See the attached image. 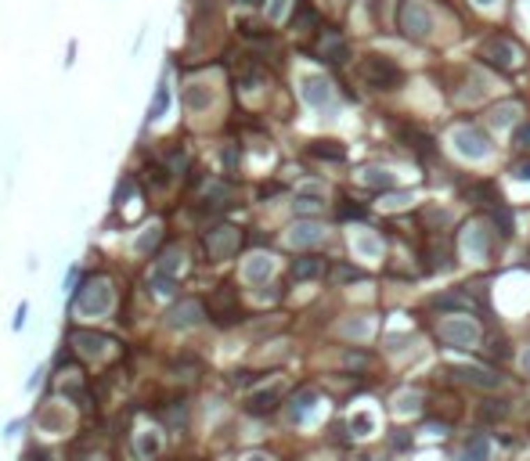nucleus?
Wrapping results in <instances>:
<instances>
[{"label": "nucleus", "mask_w": 530, "mask_h": 461, "mask_svg": "<svg viewBox=\"0 0 530 461\" xmlns=\"http://www.w3.org/2000/svg\"><path fill=\"white\" fill-rule=\"evenodd\" d=\"M112 281L105 278V274H98V278H91L87 285H83L80 292H76V313H83V318H101V313H109V306H112Z\"/></svg>", "instance_id": "obj_1"}, {"label": "nucleus", "mask_w": 530, "mask_h": 461, "mask_svg": "<svg viewBox=\"0 0 530 461\" xmlns=\"http://www.w3.org/2000/svg\"><path fill=\"white\" fill-rule=\"evenodd\" d=\"M357 72H361V79L368 83V87H375V91H397L400 79H404V76H400V69L393 65L390 58H379V54L361 58Z\"/></svg>", "instance_id": "obj_2"}, {"label": "nucleus", "mask_w": 530, "mask_h": 461, "mask_svg": "<svg viewBox=\"0 0 530 461\" xmlns=\"http://www.w3.org/2000/svg\"><path fill=\"white\" fill-rule=\"evenodd\" d=\"M397 26H400V33L411 36V40H426L433 33V15L426 11L422 0H404L400 11H397Z\"/></svg>", "instance_id": "obj_3"}, {"label": "nucleus", "mask_w": 530, "mask_h": 461, "mask_svg": "<svg viewBox=\"0 0 530 461\" xmlns=\"http://www.w3.org/2000/svg\"><path fill=\"white\" fill-rule=\"evenodd\" d=\"M202 245H206L209 260H231V256L238 253V245H242V230L231 227V224H220V227H213V230H206Z\"/></svg>", "instance_id": "obj_4"}, {"label": "nucleus", "mask_w": 530, "mask_h": 461, "mask_svg": "<svg viewBox=\"0 0 530 461\" xmlns=\"http://www.w3.org/2000/svg\"><path fill=\"white\" fill-rule=\"evenodd\" d=\"M440 339L455 350H469L480 343V328L469 318H448V321H440Z\"/></svg>", "instance_id": "obj_5"}, {"label": "nucleus", "mask_w": 530, "mask_h": 461, "mask_svg": "<svg viewBox=\"0 0 530 461\" xmlns=\"http://www.w3.org/2000/svg\"><path fill=\"white\" fill-rule=\"evenodd\" d=\"M451 144H455V152L462 159H469V162H480V159L491 155V144H487V137L476 127H458L451 134Z\"/></svg>", "instance_id": "obj_6"}, {"label": "nucleus", "mask_w": 530, "mask_h": 461, "mask_svg": "<svg viewBox=\"0 0 530 461\" xmlns=\"http://www.w3.org/2000/svg\"><path fill=\"white\" fill-rule=\"evenodd\" d=\"M202 318H206V306L199 299H181V303H174L162 313L166 328H195Z\"/></svg>", "instance_id": "obj_7"}, {"label": "nucleus", "mask_w": 530, "mask_h": 461, "mask_svg": "<svg viewBox=\"0 0 530 461\" xmlns=\"http://www.w3.org/2000/svg\"><path fill=\"white\" fill-rule=\"evenodd\" d=\"M209 318L217 325H235L238 321V292L231 285H220L217 296L209 299Z\"/></svg>", "instance_id": "obj_8"}, {"label": "nucleus", "mask_w": 530, "mask_h": 461, "mask_svg": "<svg viewBox=\"0 0 530 461\" xmlns=\"http://www.w3.org/2000/svg\"><path fill=\"white\" fill-rule=\"evenodd\" d=\"M480 58H487L498 69H516L520 65V51H516V44H508L505 36H491V40H487Z\"/></svg>", "instance_id": "obj_9"}, {"label": "nucleus", "mask_w": 530, "mask_h": 461, "mask_svg": "<svg viewBox=\"0 0 530 461\" xmlns=\"http://www.w3.org/2000/svg\"><path fill=\"white\" fill-rule=\"evenodd\" d=\"M300 94H303V101L310 104V109H328L332 104V83L325 79V76H307L303 79V87H300Z\"/></svg>", "instance_id": "obj_10"}, {"label": "nucleus", "mask_w": 530, "mask_h": 461, "mask_svg": "<svg viewBox=\"0 0 530 461\" xmlns=\"http://www.w3.org/2000/svg\"><path fill=\"white\" fill-rule=\"evenodd\" d=\"M321 238H325V227L317 220H300L289 230V245H296V249H314V245H321Z\"/></svg>", "instance_id": "obj_11"}, {"label": "nucleus", "mask_w": 530, "mask_h": 461, "mask_svg": "<svg viewBox=\"0 0 530 461\" xmlns=\"http://www.w3.org/2000/svg\"><path fill=\"white\" fill-rule=\"evenodd\" d=\"M69 343L80 350V353H87V357H98V353L105 350V346H116L109 335H101V331H87V328H76L73 335H69Z\"/></svg>", "instance_id": "obj_12"}, {"label": "nucleus", "mask_w": 530, "mask_h": 461, "mask_svg": "<svg viewBox=\"0 0 530 461\" xmlns=\"http://www.w3.org/2000/svg\"><path fill=\"white\" fill-rule=\"evenodd\" d=\"M317 54H321V61H332V65H339V61H347V40L339 36L335 29H325L321 40H317Z\"/></svg>", "instance_id": "obj_13"}, {"label": "nucleus", "mask_w": 530, "mask_h": 461, "mask_svg": "<svg viewBox=\"0 0 530 461\" xmlns=\"http://www.w3.org/2000/svg\"><path fill=\"white\" fill-rule=\"evenodd\" d=\"M271 274H274V260H271L267 253H252V256L242 263V278L252 281V285H264Z\"/></svg>", "instance_id": "obj_14"}, {"label": "nucleus", "mask_w": 530, "mask_h": 461, "mask_svg": "<svg viewBox=\"0 0 530 461\" xmlns=\"http://www.w3.org/2000/svg\"><path fill=\"white\" fill-rule=\"evenodd\" d=\"M455 375H458L462 382L476 386V389H498V386H501V375L487 371V368H473V364H465V368H455Z\"/></svg>", "instance_id": "obj_15"}, {"label": "nucleus", "mask_w": 530, "mask_h": 461, "mask_svg": "<svg viewBox=\"0 0 530 461\" xmlns=\"http://www.w3.org/2000/svg\"><path fill=\"white\" fill-rule=\"evenodd\" d=\"M209 104H213V91H209L206 83H188L184 87V109L199 116V112L209 109Z\"/></svg>", "instance_id": "obj_16"}, {"label": "nucleus", "mask_w": 530, "mask_h": 461, "mask_svg": "<svg viewBox=\"0 0 530 461\" xmlns=\"http://www.w3.org/2000/svg\"><path fill=\"white\" fill-rule=\"evenodd\" d=\"M487 242H491V230H487L483 224L465 227V238H462V245H465V253H469V256H487Z\"/></svg>", "instance_id": "obj_17"}, {"label": "nucleus", "mask_w": 530, "mask_h": 461, "mask_svg": "<svg viewBox=\"0 0 530 461\" xmlns=\"http://www.w3.org/2000/svg\"><path fill=\"white\" fill-rule=\"evenodd\" d=\"M278 389H264V393H252L249 400H245V411L249 414H271L274 407H278Z\"/></svg>", "instance_id": "obj_18"}, {"label": "nucleus", "mask_w": 530, "mask_h": 461, "mask_svg": "<svg viewBox=\"0 0 530 461\" xmlns=\"http://www.w3.org/2000/svg\"><path fill=\"white\" fill-rule=\"evenodd\" d=\"M181 263H184V249H181V245H169V249H162V253H159L156 270H159V274H169V278H174L177 270H181Z\"/></svg>", "instance_id": "obj_19"}, {"label": "nucleus", "mask_w": 530, "mask_h": 461, "mask_svg": "<svg viewBox=\"0 0 530 461\" xmlns=\"http://www.w3.org/2000/svg\"><path fill=\"white\" fill-rule=\"evenodd\" d=\"M325 270V260L321 256H300L292 263V278L296 281H310V278H317Z\"/></svg>", "instance_id": "obj_20"}, {"label": "nucleus", "mask_w": 530, "mask_h": 461, "mask_svg": "<svg viewBox=\"0 0 530 461\" xmlns=\"http://www.w3.org/2000/svg\"><path fill=\"white\" fill-rule=\"evenodd\" d=\"M516 116H520V104H516V101H505V104H494L487 119H491L494 130H505V127H513V123H516Z\"/></svg>", "instance_id": "obj_21"}, {"label": "nucleus", "mask_w": 530, "mask_h": 461, "mask_svg": "<svg viewBox=\"0 0 530 461\" xmlns=\"http://www.w3.org/2000/svg\"><path fill=\"white\" fill-rule=\"evenodd\" d=\"M361 184H368V187H379V192H393L397 177H393L390 170H379V166H368V170H361Z\"/></svg>", "instance_id": "obj_22"}, {"label": "nucleus", "mask_w": 530, "mask_h": 461, "mask_svg": "<svg viewBox=\"0 0 530 461\" xmlns=\"http://www.w3.org/2000/svg\"><path fill=\"white\" fill-rule=\"evenodd\" d=\"M314 404H317V393H314V389H303V393H296V400H292V407H289L292 422H307V414L314 411Z\"/></svg>", "instance_id": "obj_23"}, {"label": "nucleus", "mask_w": 530, "mask_h": 461, "mask_svg": "<svg viewBox=\"0 0 530 461\" xmlns=\"http://www.w3.org/2000/svg\"><path fill=\"white\" fill-rule=\"evenodd\" d=\"M166 109H169V87H166V79L156 87V97H152V104H148V123H159L162 116H166Z\"/></svg>", "instance_id": "obj_24"}, {"label": "nucleus", "mask_w": 530, "mask_h": 461, "mask_svg": "<svg viewBox=\"0 0 530 461\" xmlns=\"http://www.w3.org/2000/svg\"><path fill=\"white\" fill-rule=\"evenodd\" d=\"M310 155H314V159H332V162L347 159L343 144H335V141H317V144H310Z\"/></svg>", "instance_id": "obj_25"}, {"label": "nucleus", "mask_w": 530, "mask_h": 461, "mask_svg": "<svg viewBox=\"0 0 530 461\" xmlns=\"http://www.w3.org/2000/svg\"><path fill=\"white\" fill-rule=\"evenodd\" d=\"M148 292H152V296H174L177 292V278H169V274H156L148 278Z\"/></svg>", "instance_id": "obj_26"}, {"label": "nucleus", "mask_w": 530, "mask_h": 461, "mask_svg": "<svg viewBox=\"0 0 530 461\" xmlns=\"http://www.w3.org/2000/svg\"><path fill=\"white\" fill-rule=\"evenodd\" d=\"M487 454H491L487 436H473L469 444H465V461H487Z\"/></svg>", "instance_id": "obj_27"}, {"label": "nucleus", "mask_w": 530, "mask_h": 461, "mask_svg": "<svg viewBox=\"0 0 530 461\" xmlns=\"http://www.w3.org/2000/svg\"><path fill=\"white\" fill-rule=\"evenodd\" d=\"M440 310H473V299L465 292H451V296H437Z\"/></svg>", "instance_id": "obj_28"}, {"label": "nucleus", "mask_w": 530, "mask_h": 461, "mask_svg": "<svg viewBox=\"0 0 530 461\" xmlns=\"http://www.w3.org/2000/svg\"><path fill=\"white\" fill-rule=\"evenodd\" d=\"M354 249H357L361 256H368V260H375L379 253H383V245H379L372 235H354Z\"/></svg>", "instance_id": "obj_29"}, {"label": "nucleus", "mask_w": 530, "mask_h": 461, "mask_svg": "<svg viewBox=\"0 0 530 461\" xmlns=\"http://www.w3.org/2000/svg\"><path fill=\"white\" fill-rule=\"evenodd\" d=\"M400 134H404L408 141H415V144H411V148H415V152H422V155H430V144H433V141H430L426 134H422L418 127H400Z\"/></svg>", "instance_id": "obj_30"}, {"label": "nucleus", "mask_w": 530, "mask_h": 461, "mask_svg": "<svg viewBox=\"0 0 530 461\" xmlns=\"http://www.w3.org/2000/svg\"><path fill=\"white\" fill-rule=\"evenodd\" d=\"M321 205H325V202L317 198V195H310V192H307V195H300V198L292 202V209H296V213H300V217H310V213H317V209H321Z\"/></svg>", "instance_id": "obj_31"}, {"label": "nucleus", "mask_w": 530, "mask_h": 461, "mask_svg": "<svg viewBox=\"0 0 530 461\" xmlns=\"http://www.w3.org/2000/svg\"><path fill=\"white\" fill-rule=\"evenodd\" d=\"M156 454H159V436H152V432L141 436V439H137V458H141V461H152Z\"/></svg>", "instance_id": "obj_32"}, {"label": "nucleus", "mask_w": 530, "mask_h": 461, "mask_svg": "<svg viewBox=\"0 0 530 461\" xmlns=\"http://www.w3.org/2000/svg\"><path fill=\"white\" fill-rule=\"evenodd\" d=\"M418 407H422V396H418V393H400V396H397V411H400V414H411V411H418Z\"/></svg>", "instance_id": "obj_33"}, {"label": "nucleus", "mask_w": 530, "mask_h": 461, "mask_svg": "<svg viewBox=\"0 0 530 461\" xmlns=\"http://www.w3.org/2000/svg\"><path fill=\"white\" fill-rule=\"evenodd\" d=\"M372 429H375L372 414H354V418H350V432H357V436H368Z\"/></svg>", "instance_id": "obj_34"}, {"label": "nucleus", "mask_w": 530, "mask_h": 461, "mask_svg": "<svg viewBox=\"0 0 530 461\" xmlns=\"http://www.w3.org/2000/svg\"><path fill=\"white\" fill-rule=\"evenodd\" d=\"M505 404L501 400H487V407H480V418H483V422H494V418H505Z\"/></svg>", "instance_id": "obj_35"}, {"label": "nucleus", "mask_w": 530, "mask_h": 461, "mask_svg": "<svg viewBox=\"0 0 530 461\" xmlns=\"http://www.w3.org/2000/svg\"><path fill=\"white\" fill-rule=\"evenodd\" d=\"M148 184H152V187H166L169 184V170H162V166H148Z\"/></svg>", "instance_id": "obj_36"}, {"label": "nucleus", "mask_w": 530, "mask_h": 461, "mask_svg": "<svg viewBox=\"0 0 530 461\" xmlns=\"http://www.w3.org/2000/svg\"><path fill=\"white\" fill-rule=\"evenodd\" d=\"M159 235H162V227H148V235L137 242V253H152V245L159 242Z\"/></svg>", "instance_id": "obj_37"}, {"label": "nucleus", "mask_w": 530, "mask_h": 461, "mask_svg": "<svg viewBox=\"0 0 530 461\" xmlns=\"http://www.w3.org/2000/svg\"><path fill=\"white\" fill-rule=\"evenodd\" d=\"M343 335H347V339H365L368 325H365V321H347V325H343Z\"/></svg>", "instance_id": "obj_38"}, {"label": "nucleus", "mask_w": 530, "mask_h": 461, "mask_svg": "<svg viewBox=\"0 0 530 461\" xmlns=\"http://www.w3.org/2000/svg\"><path fill=\"white\" fill-rule=\"evenodd\" d=\"M513 144H516V148H530V123H520V127H516Z\"/></svg>", "instance_id": "obj_39"}, {"label": "nucleus", "mask_w": 530, "mask_h": 461, "mask_svg": "<svg viewBox=\"0 0 530 461\" xmlns=\"http://www.w3.org/2000/svg\"><path fill=\"white\" fill-rule=\"evenodd\" d=\"M365 213H368L365 205H339V217L343 220H365Z\"/></svg>", "instance_id": "obj_40"}, {"label": "nucleus", "mask_w": 530, "mask_h": 461, "mask_svg": "<svg viewBox=\"0 0 530 461\" xmlns=\"http://www.w3.org/2000/svg\"><path fill=\"white\" fill-rule=\"evenodd\" d=\"M285 4H289V0H267V18H271V22H282Z\"/></svg>", "instance_id": "obj_41"}, {"label": "nucleus", "mask_w": 530, "mask_h": 461, "mask_svg": "<svg viewBox=\"0 0 530 461\" xmlns=\"http://www.w3.org/2000/svg\"><path fill=\"white\" fill-rule=\"evenodd\" d=\"M26 318H29V303H18V306H15V321H11V328L22 331V328H26Z\"/></svg>", "instance_id": "obj_42"}, {"label": "nucleus", "mask_w": 530, "mask_h": 461, "mask_svg": "<svg viewBox=\"0 0 530 461\" xmlns=\"http://www.w3.org/2000/svg\"><path fill=\"white\" fill-rule=\"evenodd\" d=\"M343 364H347V368H368V357H365V353H354V350H350L347 357H343Z\"/></svg>", "instance_id": "obj_43"}, {"label": "nucleus", "mask_w": 530, "mask_h": 461, "mask_svg": "<svg viewBox=\"0 0 530 461\" xmlns=\"http://www.w3.org/2000/svg\"><path fill=\"white\" fill-rule=\"evenodd\" d=\"M383 202H386V205H404V202H411V195H408V192H386Z\"/></svg>", "instance_id": "obj_44"}, {"label": "nucleus", "mask_w": 530, "mask_h": 461, "mask_svg": "<svg viewBox=\"0 0 530 461\" xmlns=\"http://www.w3.org/2000/svg\"><path fill=\"white\" fill-rule=\"evenodd\" d=\"M357 278H361V270H357V267H339L335 270V281H357Z\"/></svg>", "instance_id": "obj_45"}, {"label": "nucleus", "mask_w": 530, "mask_h": 461, "mask_svg": "<svg viewBox=\"0 0 530 461\" xmlns=\"http://www.w3.org/2000/svg\"><path fill=\"white\" fill-rule=\"evenodd\" d=\"M26 461H51V454H47V451H29Z\"/></svg>", "instance_id": "obj_46"}, {"label": "nucleus", "mask_w": 530, "mask_h": 461, "mask_svg": "<svg viewBox=\"0 0 530 461\" xmlns=\"http://www.w3.org/2000/svg\"><path fill=\"white\" fill-rule=\"evenodd\" d=\"M516 177H523V180H530V162H520V166H516Z\"/></svg>", "instance_id": "obj_47"}, {"label": "nucleus", "mask_w": 530, "mask_h": 461, "mask_svg": "<svg viewBox=\"0 0 530 461\" xmlns=\"http://www.w3.org/2000/svg\"><path fill=\"white\" fill-rule=\"evenodd\" d=\"M520 364H523V375H530V350H527L523 357H520Z\"/></svg>", "instance_id": "obj_48"}, {"label": "nucleus", "mask_w": 530, "mask_h": 461, "mask_svg": "<svg viewBox=\"0 0 530 461\" xmlns=\"http://www.w3.org/2000/svg\"><path fill=\"white\" fill-rule=\"evenodd\" d=\"M242 461H271V458H267V454H245Z\"/></svg>", "instance_id": "obj_49"}, {"label": "nucleus", "mask_w": 530, "mask_h": 461, "mask_svg": "<svg viewBox=\"0 0 530 461\" xmlns=\"http://www.w3.org/2000/svg\"><path fill=\"white\" fill-rule=\"evenodd\" d=\"M238 4H249V8H257V4H264V0H238Z\"/></svg>", "instance_id": "obj_50"}, {"label": "nucleus", "mask_w": 530, "mask_h": 461, "mask_svg": "<svg viewBox=\"0 0 530 461\" xmlns=\"http://www.w3.org/2000/svg\"><path fill=\"white\" fill-rule=\"evenodd\" d=\"M473 4H480V8H491V4H494V0H473Z\"/></svg>", "instance_id": "obj_51"}]
</instances>
